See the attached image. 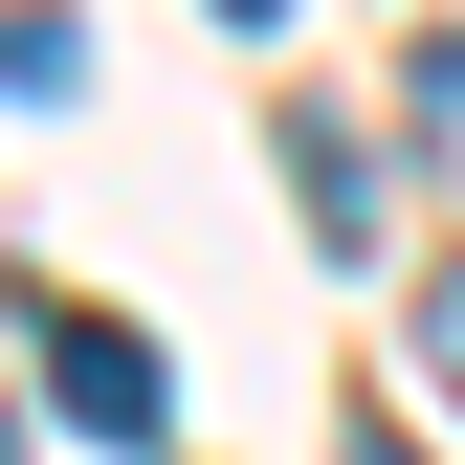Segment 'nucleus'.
Segmentation results:
<instances>
[{"label": "nucleus", "mask_w": 465, "mask_h": 465, "mask_svg": "<svg viewBox=\"0 0 465 465\" xmlns=\"http://www.w3.org/2000/svg\"><path fill=\"white\" fill-rule=\"evenodd\" d=\"M45 399H67L89 443H155V421H178V377H155L134 311H45Z\"/></svg>", "instance_id": "nucleus-1"}, {"label": "nucleus", "mask_w": 465, "mask_h": 465, "mask_svg": "<svg viewBox=\"0 0 465 465\" xmlns=\"http://www.w3.org/2000/svg\"><path fill=\"white\" fill-rule=\"evenodd\" d=\"M399 134H421V155H465V23L421 45V67H399Z\"/></svg>", "instance_id": "nucleus-2"}, {"label": "nucleus", "mask_w": 465, "mask_h": 465, "mask_svg": "<svg viewBox=\"0 0 465 465\" xmlns=\"http://www.w3.org/2000/svg\"><path fill=\"white\" fill-rule=\"evenodd\" d=\"M421 377H443V421H465V266H421Z\"/></svg>", "instance_id": "nucleus-3"}, {"label": "nucleus", "mask_w": 465, "mask_h": 465, "mask_svg": "<svg viewBox=\"0 0 465 465\" xmlns=\"http://www.w3.org/2000/svg\"><path fill=\"white\" fill-rule=\"evenodd\" d=\"M332 465H421V443H399V421H355V443H332Z\"/></svg>", "instance_id": "nucleus-4"}, {"label": "nucleus", "mask_w": 465, "mask_h": 465, "mask_svg": "<svg viewBox=\"0 0 465 465\" xmlns=\"http://www.w3.org/2000/svg\"><path fill=\"white\" fill-rule=\"evenodd\" d=\"M222 23H288V0H222Z\"/></svg>", "instance_id": "nucleus-5"}]
</instances>
